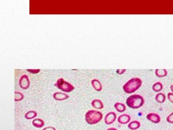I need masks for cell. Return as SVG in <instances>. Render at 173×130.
I'll return each instance as SVG.
<instances>
[{"label":"cell","mask_w":173,"mask_h":130,"mask_svg":"<svg viewBox=\"0 0 173 130\" xmlns=\"http://www.w3.org/2000/svg\"><path fill=\"white\" fill-rule=\"evenodd\" d=\"M170 90H171V91H172V93H173V85H171L170 87Z\"/></svg>","instance_id":"cell-26"},{"label":"cell","mask_w":173,"mask_h":130,"mask_svg":"<svg viewBox=\"0 0 173 130\" xmlns=\"http://www.w3.org/2000/svg\"><path fill=\"white\" fill-rule=\"evenodd\" d=\"M91 85L96 91H101L103 89V85L101 82L97 79H93L92 80Z\"/></svg>","instance_id":"cell-10"},{"label":"cell","mask_w":173,"mask_h":130,"mask_svg":"<svg viewBox=\"0 0 173 130\" xmlns=\"http://www.w3.org/2000/svg\"><path fill=\"white\" fill-rule=\"evenodd\" d=\"M37 116H38V113L36 111L34 110H30L26 113V114L24 115V118L27 120H29V119H35V117H36Z\"/></svg>","instance_id":"cell-15"},{"label":"cell","mask_w":173,"mask_h":130,"mask_svg":"<svg viewBox=\"0 0 173 130\" xmlns=\"http://www.w3.org/2000/svg\"><path fill=\"white\" fill-rule=\"evenodd\" d=\"M91 105L93 108L97 110H101L104 108V104L103 102L98 99L93 100L91 101Z\"/></svg>","instance_id":"cell-11"},{"label":"cell","mask_w":173,"mask_h":130,"mask_svg":"<svg viewBox=\"0 0 173 130\" xmlns=\"http://www.w3.org/2000/svg\"><path fill=\"white\" fill-rule=\"evenodd\" d=\"M131 121V117L128 114H122L119 116L117 118L118 122L122 125H125L128 124Z\"/></svg>","instance_id":"cell-9"},{"label":"cell","mask_w":173,"mask_h":130,"mask_svg":"<svg viewBox=\"0 0 173 130\" xmlns=\"http://www.w3.org/2000/svg\"><path fill=\"white\" fill-rule=\"evenodd\" d=\"M27 71L32 74H37L40 72V69H27Z\"/></svg>","instance_id":"cell-21"},{"label":"cell","mask_w":173,"mask_h":130,"mask_svg":"<svg viewBox=\"0 0 173 130\" xmlns=\"http://www.w3.org/2000/svg\"><path fill=\"white\" fill-rule=\"evenodd\" d=\"M167 98H168L169 101L173 104V93L169 92L167 94Z\"/></svg>","instance_id":"cell-22"},{"label":"cell","mask_w":173,"mask_h":130,"mask_svg":"<svg viewBox=\"0 0 173 130\" xmlns=\"http://www.w3.org/2000/svg\"><path fill=\"white\" fill-rule=\"evenodd\" d=\"M32 125L36 128H42L45 125V121L41 118H35L32 121Z\"/></svg>","instance_id":"cell-12"},{"label":"cell","mask_w":173,"mask_h":130,"mask_svg":"<svg viewBox=\"0 0 173 130\" xmlns=\"http://www.w3.org/2000/svg\"><path fill=\"white\" fill-rule=\"evenodd\" d=\"M30 85L29 77L26 74H23L19 79L20 87L24 90H27Z\"/></svg>","instance_id":"cell-5"},{"label":"cell","mask_w":173,"mask_h":130,"mask_svg":"<svg viewBox=\"0 0 173 130\" xmlns=\"http://www.w3.org/2000/svg\"><path fill=\"white\" fill-rule=\"evenodd\" d=\"M43 130H57V129L53 126H47L45 127Z\"/></svg>","instance_id":"cell-24"},{"label":"cell","mask_w":173,"mask_h":130,"mask_svg":"<svg viewBox=\"0 0 173 130\" xmlns=\"http://www.w3.org/2000/svg\"><path fill=\"white\" fill-rule=\"evenodd\" d=\"M166 121L169 124H173V112L167 117Z\"/></svg>","instance_id":"cell-20"},{"label":"cell","mask_w":173,"mask_h":130,"mask_svg":"<svg viewBox=\"0 0 173 130\" xmlns=\"http://www.w3.org/2000/svg\"><path fill=\"white\" fill-rule=\"evenodd\" d=\"M103 115L101 112L95 110H90L87 111L85 115V119L89 125L98 124L102 120Z\"/></svg>","instance_id":"cell-2"},{"label":"cell","mask_w":173,"mask_h":130,"mask_svg":"<svg viewBox=\"0 0 173 130\" xmlns=\"http://www.w3.org/2000/svg\"><path fill=\"white\" fill-rule=\"evenodd\" d=\"M142 85V81L139 77L130 79L123 86V90L127 94L133 93L138 90Z\"/></svg>","instance_id":"cell-1"},{"label":"cell","mask_w":173,"mask_h":130,"mask_svg":"<svg viewBox=\"0 0 173 130\" xmlns=\"http://www.w3.org/2000/svg\"><path fill=\"white\" fill-rule=\"evenodd\" d=\"M24 99V95L18 91H15L14 100L15 101H20Z\"/></svg>","instance_id":"cell-19"},{"label":"cell","mask_w":173,"mask_h":130,"mask_svg":"<svg viewBox=\"0 0 173 130\" xmlns=\"http://www.w3.org/2000/svg\"><path fill=\"white\" fill-rule=\"evenodd\" d=\"M163 85L161 82H156L153 84L152 86V89L154 91L156 92H159L163 89Z\"/></svg>","instance_id":"cell-18"},{"label":"cell","mask_w":173,"mask_h":130,"mask_svg":"<svg viewBox=\"0 0 173 130\" xmlns=\"http://www.w3.org/2000/svg\"><path fill=\"white\" fill-rule=\"evenodd\" d=\"M55 86L64 92H71L75 88L73 85L65 80L63 78H60L58 79L55 84Z\"/></svg>","instance_id":"cell-4"},{"label":"cell","mask_w":173,"mask_h":130,"mask_svg":"<svg viewBox=\"0 0 173 130\" xmlns=\"http://www.w3.org/2000/svg\"><path fill=\"white\" fill-rule=\"evenodd\" d=\"M166 99V96L163 93H159L155 96V100L159 103H164Z\"/></svg>","instance_id":"cell-17"},{"label":"cell","mask_w":173,"mask_h":130,"mask_svg":"<svg viewBox=\"0 0 173 130\" xmlns=\"http://www.w3.org/2000/svg\"><path fill=\"white\" fill-rule=\"evenodd\" d=\"M117 118V115L114 112H110L104 117V122L106 125H111L114 123Z\"/></svg>","instance_id":"cell-6"},{"label":"cell","mask_w":173,"mask_h":130,"mask_svg":"<svg viewBox=\"0 0 173 130\" xmlns=\"http://www.w3.org/2000/svg\"><path fill=\"white\" fill-rule=\"evenodd\" d=\"M128 127L131 130H137L141 127V123L138 121H132L129 123Z\"/></svg>","instance_id":"cell-13"},{"label":"cell","mask_w":173,"mask_h":130,"mask_svg":"<svg viewBox=\"0 0 173 130\" xmlns=\"http://www.w3.org/2000/svg\"><path fill=\"white\" fill-rule=\"evenodd\" d=\"M147 119L154 124H158L161 121V117L158 114L155 113H149L147 116Z\"/></svg>","instance_id":"cell-7"},{"label":"cell","mask_w":173,"mask_h":130,"mask_svg":"<svg viewBox=\"0 0 173 130\" xmlns=\"http://www.w3.org/2000/svg\"><path fill=\"white\" fill-rule=\"evenodd\" d=\"M53 98L57 101H64L69 98V96L61 92H55L53 95Z\"/></svg>","instance_id":"cell-8"},{"label":"cell","mask_w":173,"mask_h":130,"mask_svg":"<svg viewBox=\"0 0 173 130\" xmlns=\"http://www.w3.org/2000/svg\"><path fill=\"white\" fill-rule=\"evenodd\" d=\"M155 75L158 77H164L167 75L168 72L166 69H156Z\"/></svg>","instance_id":"cell-14"},{"label":"cell","mask_w":173,"mask_h":130,"mask_svg":"<svg viewBox=\"0 0 173 130\" xmlns=\"http://www.w3.org/2000/svg\"><path fill=\"white\" fill-rule=\"evenodd\" d=\"M144 99L143 97L139 94H133L129 96L126 100V104L132 109H138L143 105Z\"/></svg>","instance_id":"cell-3"},{"label":"cell","mask_w":173,"mask_h":130,"mask_svg":"<svg viewBox=\"0 0 173 130\" xmlns=\"http://www.w3.org/2000/svg\"><path fill=\"white\" fill-rule=\"evenodd\" d=\"M114 107L115 108L116 111L120 113H123L126 110V106L125 104L122 102H117L114 104Z\"/></svg>","instance_id":"cell-16"},{"label":"cell","mask_w":173,"mask_h":130,"mask_svg":"<svg viewBox=\"0 0 173 130\" xmlns=\"http://www.w3.org/2000/svg\"><path fill=\"white\" fill-rule=\"evenodd\" d=\"M106 130H118L117 129L114 128V127H110V128H108L107 129H106Z\"/></svg>","instance_id":"cell-25"},{"label":"cell","mask_w":173,"mask_h":130,"mask_svg":"<svg viewBox=\"0 0 173 130\" xmlns=\"http://www.w3.org/2000/svg\"><path fill=\"white\" fill-rule=\"evenodd\" d=\"M126 71V69H117L116 70V73L118 74H120V75H122Z\"/></svg>","instance_id":"cell-23"}]
</instances>
